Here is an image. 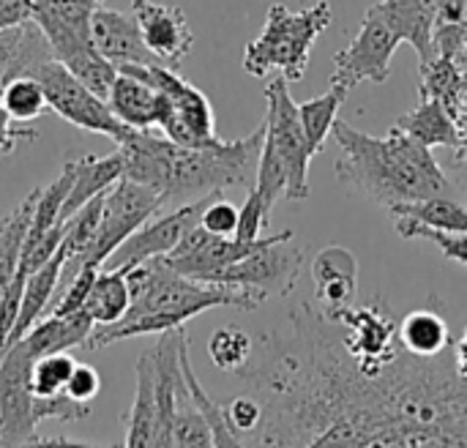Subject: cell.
<instances>
[{"label": "cell", "mask_w": 467, "mask_h": 448, "mask_svg": "<svg viewBox=\"0 0 467 448\" xmlns=\"http://www.w3.org/2000/svg\"><path fill=\"white\" fill-rule=\"evenodd\" d=\"M77 361L68 356V350L60 353H49L33 361L30 370V386L36 397H57L66 391V383L74 372Z\"/></svg>", "instance_id": "36"}, {"label": "cell", "mask_w": 467, "mask_h": 448, "mask_svg": "<svg viewBox=\"0 0 467 448\" xmlns=\"http://www.w3.org/2000/svg\"><path fill=\"white\" fill-rule=\"evenodd\" d=\"M0 104L14 123L36 120V118H41L44 109H49L44 85L38 82V77H30V74L8 79L0 88Z\"/></svg>", "instance_id": "34"}, {"label": "cell", "mask_w": 467, "mask_h": 448, "mask_svg": "<svg viewBox=\"0 0 467 448\" xmlns=\"http://www.w3.org/2000/svg\"><path fill=\"white\" fill-rule=\"evenodd\" d=\"M208 356L222 372H244L252 359V337L241 326H222L208 339Z\"/></svg>", "instance_id": "35"}, {"label": "cell", "mask_w": 467, "mask_h": 448, "mask_svg": "<svg viewBox=\"0 0 467 448\" xmlns=\"http://www.w3.org/2000/svg\"><path fill=\"white\" fill-rule=\"evenodd\" d=\"M465 60H467V49H465Z\"/></svg>", "instance_id": "48"}, {"label": "cell", "mask_w": 467, "mask_h": 448, "mask_svg": "<svg viewBox=\"0 0 467 448\" xmlns=\"http://www.w3.org/2000/svg\"><path fill=\"white\" fill-rule=\"evenodd\" d=\"M140 77H145L156 90L164 93V115L159 120V129L164 137H170L178 145L189 148H205L219 145L222 137L216 134V118L208 96L186 82L175 68L150 63V66H120Z\"/></svg>", "instance_id": "6"}, {"label": "cell", "mask_w": 467, "mask_h": 448, "mask_svg": "<svg viewBox=\"0 0 467 448\" xmlns=\"http://www.w3.org/2000/svg\"><path fill=\"white\" fill-rule=\"evenodd\" d=\"M123 178V156L120 151L109 156H79L74 159V183L66 197V205L60 211V222H66L71 214H77L85 203L104 194L115 181Z\"/></svg>", "instance_id": "24"}, {"label": "cell", "mask_w": 467, "mask_h": 448, "mask_svg": "<svg viewBox=\"0 0 467 448\" xmlns=\"http://www.w3.org/2000/svg\"><path fill=\"white\" fill-rule=\"evenodd\" d=\"M454 370L460 372V378L467 380V328L462 334V339L454 345Z\"/></svg>", "instance_id": "47"}, {"label": "cell", "mask_w": 467, "mask_h": 448, "mask_svg": "<svg viewBox=\"0 0 467 448\" xmlns=\"http://www.w3.org/2000/svg\"><path fill=\"white\" fill-rule=\"evenodd\" d=\"M36 197L38 189H33L11 214H5L0 219V301L19 268V257L25 249V238L30 230V219H33V208H36Z\"/></svg>", "instance_id": "29"}, {"label": "cell", "mask_w": 467, "mask_h": 448, "mask_svg": "<svg viewBox=\"0 0 467 448\" xmlns=\"http://www.w3.org/2000/svg\"><path fill=\"white\" fill-rule=\"evenodd\" d=\"M331 134L339 145L337 178L375 205L391 211L402 203L451 194V181L435 161L432 148L419 140L394 129L386 137H372L339 118Z\"/></svg>", "instance_id": "3"}, {"label": "cell", "mask_w": 467, "mask_h": 448, "mask_svg": "<svg viewBox=\"0 0 467 448\" xmlns=\"http://www.w3.org/2000/svg\"><path fill=\"white\" fill-rule=\"evenodd\" d=\"M22 140L33 142V140H38V131L22 129V123H14V120L8 118V112L3 109V104H0V159L8 156Z\"/></svg>", "instance_id": "44"}, {"label": "cell", "mask_w": 467, "mask_h": 448, "mask_svg": "<svg viewBox=\"0 0 467 448\" xmlns=\"http://www.w3.org/2000/svg\"><path fill=\"white\" fill-rule=\"evenodd\" d=\"M101 0H33V19L52 44L55 57L63 66L96 52L90 22Z\"/></svg>", "instance_id": "15"}, {"label": "cell", "mask_w": 467, "mask_h": 448, "mask_svg": "<svg viewBox=\"0 0 467 448\" xmlns=\"http://www.w3.org/2000/svg\"><path fill=\"white\" fill-rule=\"evenodd\" d=\"M348 88L345 85H337L331 82V90L323 93V96H315L304 104H298V115H301V126H304V134L309 140V148L312 153L317 156L328 140V134L334 131V123H337V115H339V107L345 104L348 99Z\"/></svg>", "instance_id": "31"}, {"label": "cell", "mask_w": 467, "mask_h": 448, "mask_svg": "<svg viewBox=\"0 0 467 448\" xmlns=\"http://www.w3.org/2000/svg\"><path fill=\"white\" fill-rule=\"evenodd\" d=\"M219 194V192H211V194H202L197 200H186L183 205H178L172 214H164V216H153L148 219L140 230H134L104 263L101 268H112V271H131L137 266H142L145 260H153V257H167L178 244L181 238L186 235V230H192L194 224H200V216L205 211V205L211 203V197Z\"/></svg>", "instance_id": "14"}, {"label": "cell", "mask_w": 467, "mask_h": 448, "mask_svg": "<svg viewBox=\"0 0 467 448\" xmlns=\"http://www.w3.org/2000/svg\"><path fill=\"white\" fill-rule=\"evenodd\" d=\"M99 268H101V266H79V268L71 274V279H68L63 296L47 309V315H60V318H66V315L82 312V309H85V301H88V293H90V287H93V279H96V274H99Z\"/></svg>", "instance_id": "39"}, {"label": "cell", "mask_w": 467, "mask_h": 448, "mask_svg": "<svg viewBox=\"0 0 467 448\" xmlns=\"http://www.w3.org/2000/svg\"><path fill=\"white\" fill-rule=\"evenodd\" d=\"M52 57V44L36 19H25L0 30V88L22 74L36 77V71Z\"/></svg>", "instance_id": "19"}, {"label": "cell", "mask_w": 467, "mask_h": 448, "mask_svg": "<svg viewBox=\"0 0 467 448\" xmlns=\"http://www.w3.org/2000/svg\"><path fill=\"white\" fill-rule=\"evenodd\" d=\"M400 44H402V38L386 22V16L380 14V8L375 3L364 14V22L358 27V36L353 38V44L334 57L331 82L345 85L348 90H353L361 82L383 85L391 74V57Z\"/></svg>", "instance_id": "12"}, {"label": "cell", "mask_w": 467, "mask_h": 448, "mask_svg": "<svg viewBox=\"0 0 467 448\" xmlns=\"http://www.w3.org/2000/svg\"><path fill=\"white\" fill-rule=\"evenodd\" d=\"M88 416H90V405L71 400L66 391L57 394V397H36V402H33L36 424H44V422H82Z\"/></svg>", "instance_id": "40"}, {"label": "cell", "mask_w": 467, "mask_h": 448, "mask_svg": "<svg viewBox=\"0 0 467 448\" xmlns=\"http://www.w3.org/2000/svg\"><path fill=\"white\" fill-rule=\"evenodd\" d=\"M161 205H164V197L156 189L137 183L131 178L115 181L104 192V208H101L99 230L90 246L74 266L66 263V268L77 271L79 266H101L134 230H140L148 219H153L161 211Z\"/></svg>", "instance_id": "8"}, {"label": "cell", "mask_w": 467, "mask_h": 448, "mask_svg": "<svg viewBox=\"0 0 467 448\" xmlns=\"http://www.w3.org/2000/svg\"><path fill=\"white\" fill-rule=\"evenodd\" d=\"M96 323L93 318L82 309L74 315H44L22 339L30 348V353L36 359L49 356V353H60V350H71L88 342V337L93 334Z\"/></svg>", "instance_id": "25"}, {"label": "cell", "mask_w": 467, "mask_h": 448, "mask_svg": "<svg viewBox=\"0 0 467 448\" xmlns=\"http://www.w3.org/2000/svg\"><path fill=\"white\" fill-rule=\"evenodd\" d=\"M265 140V123L249 137L222 140L219 145L189 148L150 129H129L118 142L123 156V178L156 189L167 200H197L233 186L252 189Z\"/></svg>", "instance_id": "2"}, {"label": "cell", "mask_w": 467, "mask_h": 448, "mask_svg": "<svg viewBox=\"0 0 467 448\" xmlns=\"http://www.w3.org/2000/svg\"><path fill=\"white\" fill-rule=\"evenodd\" d=\"M66 263H68V249L60 244V249H57L44 266H38V268L25 279V293H22V304H19V318H16V323H14V328H11V334H8L5 348L14 345L16 339H22V337L47 315V309H49V304H52V296H55L57 285H60V279H63ZM0 356H3V353H0Z\"/></svg>", "instance_id": "20"}, {"label": "cell", "mask_w": 467, "mask_h": 448, "mask_svg": "<svg viewBox=\"0 0 467 448\" xmlns=\"http://www.w3.org/2000/svg\"><path fill=\"white\" fill-rule=\"evenodd\" d=\"M159 435V397H156V361L153 350L137 359V394L126 424V446H156Z\"/></svg>", "instance_id": "22"}, {"label": "cell", "mask_w": 467, "mask_h": 448, "mask_svg": "<svg viewBox=\"0 0 467 448\" xmlns=\"http://www.w3.org/2000/svg\"><path fill=\"white\" fill-rule=\"evenodd\" d=\"M90 33H93L96 49L109 63H115L118 68L120 66H150V63H159L153 57V52L148 49V44H145V38L140 33V25H137L131 11L126 14V11L107 8V5L99 3L96 11H93Z\"/></svg>", "instance_id": "17"}, {"label": "cell", "mask_w": 467, "mask_h": 448, "mask_svg": "<svg viewBox=\"0 0 467 448\" xmlns=\"http://www.w3.org/2000/svg\"><path fill=\"white\" fill-rule=\"evenodd\" d=\"M222 405H224L227 424L235 432L238 443L241 446H254L257 443V435L263 430V419H265V408H263L260 397L244 394V397H235V400L222 402Z\"/></svg>", "instance_id": "38"}, {"label": "cell", "mask_w": 467, "mask_h": 448, "mask_svg": "<svg viewBox=\"0 0 467 448\" xmlns=\"http://www.w3.org/2000/svg\"><path fill=\"white\" fill-rule=\"evenodd\" d=\"M435 3L438 0H380L378 3L380 14L397 30V36L416 49L419 63H430L435 57V44H432Z\"/></svg>", "instance_id": "21"}, {"label": "cell", "mask_w": 467, "mask_h": 448, "mask_svg": "<svg viewBox=\"0 0 467 448\" xmlns=\"http://www.w3.org/2000/svg\"><path fill=\"white\" fill-rule=\"evenodd\" d=\"M131 304V290H129V276L126 271H112V268H99L93 287L85 301V312L93 318L96 326H109L118 323Z\"/></svg>", "instance_id": "30"}, {"label": "cell", "mask_w": 467, "mask_h": 448, "mask_svg": "<svg viewBox=\"0 0 467 448\" xmlns=\"http://www.w3.org/2000/svg\"><path fill=\"white\" fill-rule=\"evenodd\" d=\"M356 274H358V260L348 249L342 246L323 249L312 266V279L317 285V304L323 309L345 307L356 293Z\"/></svg>", "instance_id": "23"}, {"label": "cell", "mask_w": 467, "mask_h": 448, "mask_svg": "<svg viewBox=\"0 0 467 448\" xmlns=\"http://www.w3.org/2000/svg\"><path fill=\"white\" fill-rule=\"evenodd\" d=\"M326 315L339 323L342 345L364 375L380 372L405 350L400 342V320L383 298L358 309H326Z\"/></svg>", "instance_id": "10"}, {"label": "cell", "mask_w": 467, "mask_h": 448, "mask_svg": "<svg viewBox=\"0 0 467 448\" xmlns=\"http://www.w3.org/2000/svg\"><path fill=\"white\" fill-rule=\"evenodd\" d=\"M238 378L265 408L257 446H467V380L454 364L402 350L375 375L348 356L320 304L290 312Z\"/></svg>", "instance_id": "1"}, {"label": "cell", "mask_w": 467, "mask_h": 448, "mask_svg": "<svg viewBox=\"0 0 467 448\" xmlns=\"http://www.w3.org/2000/svg\"><path fill=\"white\" fill-rule=\"evenodd\" d=\"M265 140L263 148L271 151L287 170V194L285 200L298 203L309 197V161L315 159L309 140L301 126L298 104L290 96V82L285 77H274L265 85Z\"/></svg>", "instance_id": "7"}, {"label": "cell", "mask_w": 467, "mask_h": 448, "mask_svg": "<svg viewBox=\"0 0 467 448\" xmlns=\"http://www.w3.org/2000/svg\"><path fill=\"white\" fill-rule=\"evenodd\" d=\"M99 391H101L99 372L90 364H77L71 378H68V383H66V394L71 400H77V402H88L90 405L99 397Z\"/></svg>", "instance_id": "43"}, {"label": "cell", "mask_w": 467, "mask_h": 448, "mask_svg": "<svg viewBox=\"0 0 467 448\" xmlns=\"http://www.w3.org/2000/svg\"><path fill=\"white\" fill-rule=\"evenodd\" d=\"M454 123H457V131H460V145L451 151L454 153V164L457 167H467V90L462 96V104L454 115Z\"/></svg>", "instance_id": "46"}, {"label": "cell", "mask_w": 467, "mask_h": 448, "mask_svg": "<svg viewBox=\"0 0 467 448\" xmlns=\"http://www.w3.org/2000/svg\"><path fill=\"white\" fill-rule=\"evenodd\" d=\"M36 77L44 85L49 109L66 123L90 134L109 137L112 142H120L129 134V126L112 112L107 99L93 93L85 82H79L57 57L47 60L36 71Z\"/></svg>", "instance_id": "11"}, {"label": "cell", "mask_w": 467, "mask_h": 448, "mask_svg": "<svg viewBox=\"0 0 467 448\" xmlns=\"http://www.w3.org/2000/svg\"><path fill=\"white\" fill-rule=\"evenodd\" d=\"M33 19V0H0V30Z\"/></svg>", "instance_id": "45"}, {"label": "cell", "mask_w": 467, "mask_h": 448, "mask_svg": "<svg viewBox=\"0 0 467 448\" xmlns=\"http://www.w3.org/2000/svg\"><path fill=\"white\" fill-rule=\"evenodd\" d=\"M394 216H410L419 219L435 230L443 233H460L467 235V208L454 200L451 194H438V197H427V200H416V203H402L391 208Z\"/></svg>", "instance_id": "32"}, {"label": "cell", "mask_w": 467, "mask_h": 448, "mask_svg": "<svg viewBox=\"0 0 467 448\" xmlns=\"http://www.w3.org/2000/svg\"><path fill=\"white\" fill-rule=\"evenodd\" d=\"M394 230L397 235L402 238H424V241H432L449 260L460 263L467 268V235L460 233H443V230H435L419 219H410V216H394Z\"/></svg>", "instance_id": "37"}, {"label": "cell", "mask_w": 467, "mask_h": 448, "mask_svg": "<svg viewBox=\"0 0 467 448\" xmlns=\"http://www.w3.org/2000/svg\"><path fill=\"white\" fill-rule=\"evenodd\" d=\"M107 104L129 129H159L164 115V93L129 68H118Z\"/></svg>", "instance_id": "18"}, {"label": "cell", "mask_w": 467, "mask_h": 448, "mask_svg": "<svg viewBox=\"0 0 467 448\" xmlns=\"http://www.w3.org/2000/svg\"><path fill=\"white\" fill-rule=\"evenodd\" d=\"M131 14L153 57L161 66L178 68L194 47V30L186 14L175 5H164L156 0H134Z\"/></svg>", "instance_id": "16"}, {"label": "cell", "mask_w": 467, "mask_h": 448, "mask_svg": "<svg viewBox=\"0 0 467 448\" xmlns=\"http://www.w3.org/2000/svg\"><path fill=\"white\" fill-rule=\"evenodd\" d=\"M301 266L304 255L301 249H293V230H285L271 235L268 244H263L244 260L219 271L211 282L246 290L260 304H265L271 296H287L296 287Z\"/></svg>", "instance_id": "9"}, {"label": "cell", "mask_w": 467, "mask_h": 448, "mask_svg": "<svg viewBox=\"0 0 467 448\" xmlns=\"http://www.w3.org/2000/svg\"><path fill=\"white\" fill-rule=\"evenodd\" d=\"M419 96L441 101L454 118L467 90V60L435 55L430 63H419Z\"/></svg>", "instance_id": "28"}, {"label": "cell", "mask_w": 467, "mask_h": 448, "mask_svg": "<svg viewBox=\"0 0 467 448\" xmlns=\"http://www.w3.org/2000/svg\"><path fill=\"white\" fill-rule=\"evenodd\" d=\"M331 22L334 11L328 0H320L301 11H293L285 3H274L260 36L246 44V74L265 77L268 71L279 68L287 82H301L309 66L312 47Z\"/></svg>", "instance_id": "5"}, {"label": "cell", "mask_w": 467, "mask_h": 448, "mask_svg": "<svg viewBox=\"0 0 467 448\" xmlns=\"http://www.w3.org/2000/svg\"><path fill=\"white\" fill-rule=\"evenodd\" d=\"M271 205L263 200V194L252 186L249 194H246V203L241 205V214H238V230H235V238L238 241H257L263 238V227L271 222Z\"/></svg>", "instance_id": "41"}, {"label": "cell", "mask_w": 467, "mask_h": 448, "mask_svg": "<svg viewBox=\"0 0 467 448\" xmlns=\"http://www.w3.org/2000/svg\"><path fill=\"white\" fill-rule=\"evenodd\" d=\"M129 276V290H131V304L126 315L118 323L109 326H96L93 334L88 337L85 348L99 350L123 339L145 337V334H164L172 328H181L186 320L202 315L205 309L216 307H233L252 312L263 307L254 296L238 287L227 285H213V282H200L192 279L181 271H175L167 257H153L145 260L142 266L126 271Z\"/></svg>", "instance_id": "4"}, {"label": "cell", "mask_w": 467, "mask_h": 448, "mask_svg": "<svg viewBox=\"0 0 467 448\" xmlns=\"http://www.w3.org/2000/svg\"><path fill=\"white\" fill-rule=\"evenodd\" d=\"M394 131H402L413 140H419L427 148H449L454 151L460 145V131L454 118L449 115V109L435 101V99H421L419 107H413L410 112H405L402 118H397L391 123Z\"/></svg>", "instance_id": "26"}, {"label": "cell", "mask_w": 467, "mask_h": 448, "mask_svg": "<svg viewBox=\"0 0 467 448\" xmlns=\"http://www.w3.org/2000/svg\"><path fill=\"white\" fill-rule=\"evenodd\" d=\"M435 55L465 60L467 49V0H438L432 25Z\"/></svg>", "instance_id": "33"}, {"label": "cell", "mask_w": 467, "mask_h": 448, "mask_svg": "<svg viewBox=\"0 0 467 448\" xmlns=\"http://www.w3.org/2000/svg\"><path fill=\"white\" fill-rule=\"evenodd\" d=\"M400 342L419 359H438L451 348V331L443 309H413L400 320Z\"/></svg>", "instance_id": "27"}, {"label": "cell", "mask_w": 467, "mask_h": 448, "mask_svg": "<svg viewBox=\"0 0 467 448\" xmlns=\"http://www.w3.org/2000/svg\"><path fill=\"white\" fill-rule=\"evenodd\" d=\"M238 214H241V208H235V205H233L230 200H224L222 192H219V194H213L211 203L205 205V211H202V216H200V224H202L208 233H213V235H227V238H233L235 230H238Z\"/></svg>", "instance_id": "42"}, {"label": "cell", "mask_w": 467, "mask_h": 448, "mask_svg": "<svg viewBox=\"0 0 467 448\" xmlns=\"http://www.w3.org/2000/svg\"><path fill=\"white\" fill-rule=\"evenodd\" d=\"M33 361L36 356L25 339H16L0 356V446H33L38 438L30 386Z\"/></svg>", "instance_id": "13"}]
</instances>
